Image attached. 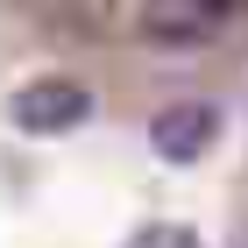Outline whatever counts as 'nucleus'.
<instances>
[{
	"label": "nucleus",
	"mask_w": 248,
	"mask_h": 248,
	"mask_svg": "<svg viewBox=\"0 0 248 248\" xmlns=\"http://www.w3.org/2000/svg\"><path fill=\"white\" fill-rule=\"evenodd\" d=\"M227 21H234V7H206V0H149L135 29H142L149 43H163V50H199V43H213Z\"/></svg>",
	"instance_id": "2"
},
{
	"label": "nucleus",
	"mask_w": 248,
	"mask_h": 248,
	"mask_svg": "<svg viewBox=\"0 0 248 248\" xmlns=\"http://www.w3.org/2000/svg\"><path fill=\"white\" fill-rule=\"evenodd\" d=\"M128 248H199V234H191L185 220H156V227H142Z\"/></svg>",
	"instance_id": "4"
},
{
	"label": "nucleus",
	"mask_w": 248,
	"mask_h": 248,
	"mask_svg": "<svg viewBox=\"0 0 248 248\" xmlns=\"http://www.w3.org/2000/svg\"><path fill=\"white\" fill-rule=\"evenodd\" d=\"M7 114H15V128L21 135H71L78 121L93 114V93L78 85V78H29L15 99H7Z\"/></svg>",
	"instance_id": "1"
},
{
	"label": "nucleus",
	"mask_w": 248,
	"mask_h": 248,
	"mask_svg": "<svg viewBox=\"0 0 248 248\" xmlns=\"http://www.w3.org/2000/svg\"><path fill=\"white\" fill-rule=\"evenodd\" d=\"M213 142H220V107H206V99H177V107H163V114L149 121V149L170 156V163L206 156Z\"/></svg>",
	"instance_id": "3"
}]
</instances>
